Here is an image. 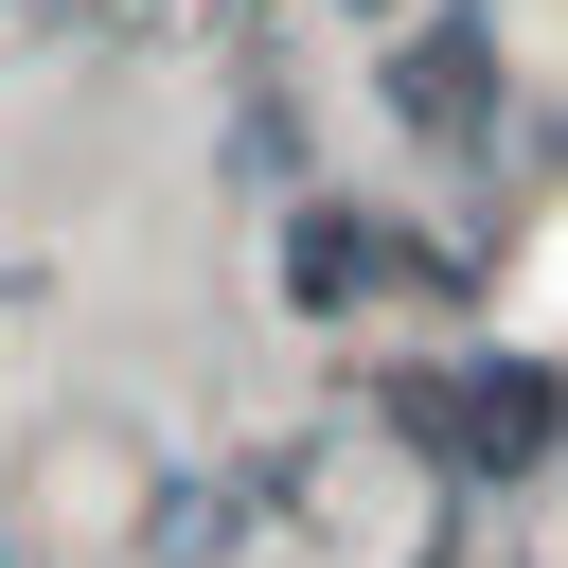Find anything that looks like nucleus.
I'll return each mask as SVG.
<instances>
[{"mask_svg": "<svg viewBox=\"0 0 568 568\" xmlns=\"http://www.w3.org/2000/svg\"><path fill=\"white\" fill-rule=\"evenodd\" d=\"M479 89H497V71H479V36H426V53H408V106H426V142H479Z\"/></svg>", "mask_w": 568, "mask_h": 568, "instance_id": "obj_2", "label": "nucleus"}, {"mask_svg": "<svg viewBox=\"0 0 568 568\" xmlns=\"http://www.w3.org/2000/svg\"><path fill=\"white\" fill-rule=\"evenodd\" d=\"M284 284H302V302H355V284H373V231H355V213H302Z\"/></svg>", "mask_w": 568, "mask_h": 568, "instance_id": "obj_3", "label": "nucleus"}, {"mask_svg": "<svg viewBox=\"0 0 568 568\" xmlns=\"http://www.w3.org/2000/svg\"><path fill=\"white\" fill-rule=\"evenodd\" d=\"M444 444H462V462H532V444H550V373H515V355L462 373V390H444Z\"/></svg>", "mask_w": 568, "mask_h": 568, "instance_id": "obj_1", "label": "nucleus"}]
</instances>
